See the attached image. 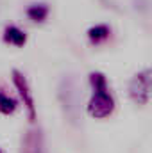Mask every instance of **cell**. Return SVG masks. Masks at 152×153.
<instances>
[{"label":"cell","mask_w":152,"mask_h":153,"mask_svg":"<svg viewBox=\"0 0 152 153\" xmlns=\"http://www.w3.org/2000/svg\"><path fill=\"white\" fill-rule=\"evenodd\" d=\"M90 84H91V98L88 103V114L95 119H104L113 114L114 111V98L109 91L106 75L100 71L90 73Z\"/></svg>","instance_id":"cell-1"},{"label":"cell","mask_w":152,"mask_h":153,"mask_svg":"<svg viewBox=\"0 0 152 153\" xmlns=\"http://www.w3.org/2000/svg\"><path fill=\"white\" fill-rule=\"evenodd\" d=\"M57 102L61 105L63 116L72 126H79L82 112H81V89L75 76L65 75L57 84Z\"/></svg>","instance_id":"cell-2"},{"label":"cell","mask_w":152,"mask_h":153,"mask_svg":"<svg viewBox=\"0 0 152 153\" xmlns=\"http://www.w3.org/2000/svg\"><path fill=\"white\" fill-rule=\"evenodd\" d=\"M129 98L136 105H147L152 98V68L138 71L129 82Z\"/></svg>","instance_id":"cell-3"},{"label":"cell","mask_w":152,"mask_h":153,"mask_svg":"<svg viewBox=\"0 0 152 153\" xmlns=\"http://www.w3.org/2000/svg\"><path fill=\"white\" fill-rule=\"evenodd\" d=\"M11 75H13V84H14L18 94H20V100H22V103H23V107L27 111V116L34 123L36 117H38V112H36V103H34V94L31 91V85H29L25 75L20 70H13Z\"/></svg>","instance_id":"cell-4"},{"label":"cell","mask_w":152,"mask_h":153,"mask_svg":"<svg viewBox=\"0 0 152 153\" xmlns=\"http://www.w3.org/2000/svg\"><path fill=\"white\" fill-rule=\"evenodd\" d=\"M20 153H45L43 132L39 126H32L25 132L22 139V152Z\"/></svg>","instance_id":"cell-5"},{"label":"cell","mask_w":152,"mask_h":153,"mask_svg":"<svg viewBox=\"0 0 152 153\" xmlns=\"http://www.w3.org/2000/svg\"><path fill=\"white\" fill-rule=\"evenodd\" d=\"M48 14H50V7H48V4H45V2H32V4H29L27 9H25V16H27L32 23H43V22L48 18Z\"/></svg>","instance_id":"cell-6"},{"label":"cell","mask_w":152,"mask_h":153,"mask_svg":"<svg viewBox=\"0 0 152 153\" xmlns=\"http://www.w3.org/2000/svg\"><path fill=\"white\" fill-rule=\"evenodd\" d=\"M4 41L7 43V45H13V46H16V48H22L25 43H27V34H25V30H22L20 27H16V25H7L5 29H4Z\"/></svg>","instance_id":"cell-7"},{"label":"cell","mask_w":152,"mask_h":153,"mask_svg":"<svg viewBox=\"0 0 152 153\" xmlns=\"http://www.w3.org/2000/svg\"><path fill=\"white\" fill-rule=\"evenodd\" d=\"M109 36H111V29H109V25H106V23H97V25H93V27L88 29V39H90L93 45L104 43L106 39H109Z\"/></svg>","instance_id":"cell-8"},{"label":"cell","mask_w":152,"mask_h":153,"mask_svg":"<svg viewBox=\"0 0 152 153\" xmlns=\"http://www.w3.org/2000/svg\"><path fill=\"white\" fill-rule=\"evenodd\" d=\"M16 107H18L16 100H13L9 94H5V93L0 91V114H5V116L13 114L16 111Z\"/></svg>","instance_id":"cell-9"},{"label":"cell","mask_w":152,"mask_h":153,"mask_svg":"<svg viewBox=\"0 0 152 153\" xmlns=\"http://www.w3.org/2000/svg\"><path fill=\"white\" fill-rule=\"evenodd\" d=\"M0 153H2V152H0Z\"/></svg>","instance_id":"cell-10"}]
</instances>
